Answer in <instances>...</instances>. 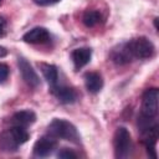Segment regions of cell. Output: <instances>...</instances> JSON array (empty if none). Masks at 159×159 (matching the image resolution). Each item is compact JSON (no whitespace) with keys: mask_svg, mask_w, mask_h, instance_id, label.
<instances>
[{"mask_svg":"<svg viewBox=\"0 0 159 159\" xmlns=\"http://www.w3.org/2000/svg\"><path fill=\"white\" fill-rule=\"evenodd\" d=\"M6 55H7V50H6L5 47L0 46V58L4 57V56H6Z\"/></svg>","mask_w":159,"mask_h":159,"instance_id":"cell-19","label":"cell"},{"mask_svg":"<svg viewBox=\"0 0 159 159\" xmlns=\"http://www.w3.org/2000/svg\"><path fill=\"white\" fill-rule=\"evenodd\" d=\"M9 77V66L6 63L0 62V83L5 82Z\"/></svg>","mask_w":159,"mask_h":159,"instance_id":"cell-16","label":"cell"},{"mask_svg":"<svg viewBox=\"0 0 159 159\" xmlns=\"http://www.w3.org/2000/svg\"><path fill=\"white\" fill-rule=\"evenodd\" d=\"M1 2H2V0H0V5H1Z\"/></svg>","mask_w":159,"mask_h":159,"instance_id":"cell-20","label":"cell"},{"mask_svg":"<svg viewBox=\"0 0 159 159\" xmlns=\"http://www.w3.org/2000/svg\"><path fill=\"white\" fill-rule=\"evenodd\" d=\"M58 1L60 0H34V2L39 6H48V5H53Z\"/></svg>","mask_w":159,"mask_h":159,"instance_id":"cell-17","label":"cell"},{"mask_svg":"<svg viewBox=\"0 0 159 159\" xmlns=\"http://www.w3.org/2000/svg\"><path fill=\"white\" fill-rule=\"evenodd\" d=\"M35 120H36V114L30 109L16 112L11 118V123L14 125H20V127H25V128L27 125L32 124Z\"/></svg>","mask_w":159,"mask_h":159,"instance_id":"cell-11","label":"cell"},{"mask_svg":"<svg viewBox=\"0 0 159 159\" xmlns=\"http://www.w3.org/2000/svg\"><path fill=\"white\" fill-rule=\"evenodd\" d=\"M56 139L47 135L40 138L34 145V154L36 157H47L56 149Z\"/></svg>","mask_w":159,"mask_h":159,"instance_id":"cell-7","label":"cell"},{"mask_svg":"<svg viewBox=\"0 0 159 159\" xmlns=\"http://www.w3.org/2000/svg\"><path fill=\"white\" fill-rule=\"evenodd\" d=\"M91 56H92V51L91 48L88 47H81V48H76L72 51L71 53V57H72V61H73V65L77 70L82 68L83 66H86L89 60H91Z\"/></svg>","mask_w":159,"mask_h":159,"instance_id":"cell-9","label":"cell"},{"mask_svg":"<svg viewBox=\"0 0 159 159\" xmlns=\"http://www.w3.org/2000/svg\"><path fill=\"white\" fill-rule=\"evenodd\" d=\"M84 84L91 93H97L103 87V80L97 72H87L84 76Z\"/></svg>","mask_w":159,"mask_h":159,"instance_id":"cell-12","label":"cell"},{"mask_svg":"<svg viewBox=\"0 0 159 159\" xmlns=\"http://www.w3.org/2000/svg\"><path fill=\"white\" fill-rule=\"evenodd\" d=\"M6 34V20L0 16V37H2Z\"/></svg>","mask_w":159,"mask_h":159,"instance_id":"cell-18","label":"cell"},{"mask_svg":"<svg viewBox=\"0 0 159 159\" xmlns=\"http://www.w3.org/2000/svg\"><path fill=\"white\" fill-rule=\"evenodd\" d=\"M158 99L159 91L157 88L147 89L142 99V116L148 118H155L158 114Z\"/></svg>","mask_w":159,"mask_h":159,"instance_id":"cell-5","label":"cell"},{"mask_svg":"<svg viewBox=\"0 0 159 159\" xmlns=\"http://www.w3.org/2000/svg\"><path fill=\"white\" fill-rule=\"evenodd\" d=\"M29 132L25 127L12 125L7 132L0 135V147L4 150H16V148L29 139Z\"/></svg>","mask_w":159,"mask_h":159,"instance_id":"cell-3","label":"cell"},{"mask_svg":"<svg viewBox=\"0 0 159 159\" xmlns=\"http://www.w3.org/2000/svg\"><path fill=\"white\" fill-rule=\"evenodd\" d=\"M113 145H114V154L116 158H127L132 149V138L130 133L127 128L119 127L117 128L113 138Z\"/></svg>","mask_w":159,"mask_h":159,"instance_id":"cell-4","label":"cell"},{"mask_svg":"<svg viewBox=\"0 0 159 159\" xmlns=\"http://www.w3.org/2000/svg\"><path fill=\"white\" fill-rule=\"evenodd\" d=\"M47 134L55 139L60 138V139L71 140L75 143H77L80 139L76 127L65 119H53L47 128Z\"/></svg>","mask_w":159,"mask_h":159,"instance_id":"cell-2","label":"cell"},{"mask_svg":"<svg viewBox=\"0 0 159 159\" xmlns=\"http://www.w3.org/2000/svg\"><path fill=\"white\" fill-rule=\"evenodd\" d=\"M41 72L45 77V80L48 82V84L51 87H55L57 84V80H58V72L55 65H50V63H41L40 65Z\"/></svg>","mask_w":159,"mask_h":159,"instance_id":"cell-13","label":"cell"},{"mask_svg":"<svg viewBox=\"0 0 159 159\" xmlns=\"http://www.w3.org/2000/svg\"><path fill=\"white\" fill-rule=\"evenodd\" d=\"M19 68L22 76V80L32 88L39 87L40 84V78L37 76V73L35 72V70L32 68V66L25 60V58H19Z\"/></svg>","mask_w":159,"mask_h":159,"instance_id":"cell-6","label":"cell"},{"mask_svg":"<svg viewBox=\"0 0 159 159\" xmlns=\"http://www.w3.org/2000/svg\"><path fill=\"white\" fill-rule=\"evenodd\" d=\"M57 157H58V158H62V159H76V158H77V154H76L75 152L67 149V148H63L62 150L58 152Z\"/></svg>","mask_w":159,"mask_h":159,"instance_id":"cell-15","label":"cell"},{"mask_svg":"<svg viewBox=\"0 0 159 159\" xmlns=\"http://www.w3.org/2000/svg\"><path fill=\"white\" fill-rule=\"evenodd\" d=\"M154 53V45L147 37L132 39L120 45L112 52V60L117 65H125L134 58L144 60L152 57Z\"/></svg>","mask_w":159,"mask_h":159,"instance_id":"cell-1","label":"cell"},{"mask_svg":"<svg viewBox=\"0 0 159 159\" xmlns=\"http://www.w3.org/2000/svg\"><path fill=\"white\" fill-rule=\"evenodd\" d=\"M102 20L101 12L97 10H87L83 16H82V21L87 27H93L96 25H98Z\"/></svg>","mask_w":159,"mask_h":159,"instance_id":"cell-14","label":"cell"},{"mask_svg":"<svg viewBox=\"0 0 159 159\" xmlns=\"http://www.w3.org/2000/svg\"><path fill=\"white\" fill-rule=\"evenodd\" d=\"M22 40L27 43H45L50 40V34L45 27H34L22 36Z\"/></svg>","mask_w":159,"mask_h":159,"instance_id":"cell-8","label":"cell"},{"mask_svg":"<svg viewBox=\"0 0 159 159\" xmlns=\"http://www.w3.org/2000/svg\"><path fill=\"white\" fill-rule=\"evenodd\" d=\"M52 93L56 96V98L61 103H72L77 98L75 89H72L71 87H66V86H57L56 84L55 87H52Z\"/></svg>","mask_w":159,"mask_h":159,"instance_id":"cell-10","label":"cell"}]
</instances>
